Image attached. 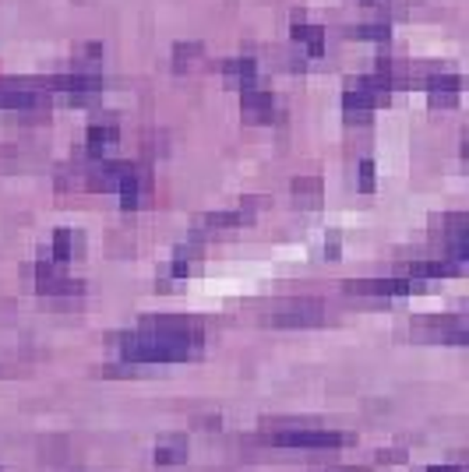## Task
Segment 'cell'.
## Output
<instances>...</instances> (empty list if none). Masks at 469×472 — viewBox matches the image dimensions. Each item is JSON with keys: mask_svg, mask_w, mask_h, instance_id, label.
<instances>
[{"mask_svg": "<svg viewBox=\"0 0 469 472\" xmlns=\"http://www.w3.org/2000/svg\"><path fill=\"white\" fill-rule=\"evenodd\" d=\"M339 250H343L339 233H328V240H325V254H328V257H339Z\"/></svg>", "mask_w": 469, "mask_h": 472, "instance_id": "cb8c5ba5", "label": "cell"}, {"mask_svg": "<svg viewBox=\"0 0 469 472\" xmlns=\"http://www.w3.org/2000/svg\"><path fill=\"white\" fill-rule=\"evenodd\" d=\"M36 286H39V293H47V296L85 293V282L64 275V268H60L57 261H43V265H36Z\"/></svg>", "mask_w": 469, "mask_h": 472, "instance_id": "5b68a950", "label": "cell"}, {"mask_svg": "<svg viewBox=\"0 0 469 472\" xmlns=\"http://www.w3.org/2000/svg\"><path fill=\"white\" fill-rule=\"evenodd\" d=\"M350 36L353 39H367V43H385L392 36V29H388V21H367V25L350 29Z\"/></svg>", "mask_w": 469, "mask_h": 472, "instance_id": "44dd1931", "label": "cell"}, {"mask_svg": "<svg viewBox=\"0 0 469 472\" xmlns=\"http://www.w3.org/2000/svg\"><path fill=\"white\" fill-rule=\"evenodd\" d=\"M198 257H201V243H198V240H191V243L176 247L174 261H170V279H183V275H191V272H194V265H198Z\"/></svg>", "mask_w": 469, "mask_h": 472, "instance_id": "e0dca14e", "label": "cell"}, {"mask_svg": "<svg viewBox=\"0 0 469 472\" xmlns=\"http://www.w3.org/2000/svg\"><path fill=\"white\" fill-rule=\"evenodd\" d=\"M47 96H39L36 88L29 85H14V81H0V110H18V114H29V110H39Z\"/></svg>", "mask_w": 469, "mask_h": 472, "instance_id": "9c48e42d", "label": "cell"}, {"mask_svg": "<svg viewBox=\"0 0 469 472\" xmlns=\"http://www.w3.org/2000/svg\"><path fill=\"white\" fill-rule=\"evenodd\" d=\"M427 472H463L459 466H431Z\"/></svg>", "mask_w": 469, "mask_h": 472, "instance_id": "d4e9b609", "label": "cell"}, {"mask_svg": "<svg viewBox=\"0 0 469 472\" xmlns=\"http://www.w3.org/2000/svg\"><path fill=\"white\" fill-rule=\"evenodd\" d=\"M290 36H294L296 46H303L311 57H325V39H328V36H325L321 25H311V21L300 18V21L290 25Z\"/></svg>", "mask_w": 469, "mask_h": 472, "instance_id": "4fadbf2b", "label": "cell"}, {"mask_svg": "<svg viewBox=\"0 0 469 472\" xmlns=\"http://www.w3.org/2000/svg\"><path fill=\"white\" fill-rule=\"evenodd\" d=\"M47 88L67 96V99H74V103H85V99H92V96L103 92V71H74L71 67L64 74H54L47 81Z\"/></svg>", "mask_w": 469, "mask_h": 472, "instance_id": "3957f363", "label": "cell"}, {"mask_svg": "<svg viewBox=\"0 0 469 472\" xmlns=\"http://www.w3.org/2000/svg\"><path fill=\"white\" fill-rule=\"evenodd\" d=\"M459 265L456 261H413V265H403V275L420 282V279H445V275H456Z\"/></svg>", "mask_w": 469, "mask_h": 472, "instance_id": "2e32d148", "label": "cell"}, {"mask_svg": "<svg viewBox=\"0 0 469 472\" xmlns=\"http://www.w3.org/2000/svg\"><path fill=\"white\" fill-rule=\"evenodd\" d=\"M251 219H254V208L240 205V208H230V212H212V215H205V219H201V226H205V230H212V233H226V230H240V226H247Z\"/></svg>", "mask_w": 469, "mask_h": 472, "instance_id": "5bb4252c", "label": "cell"}, {"mask_svg": "<svg viewBox=\"0 0 469 472\" xmlns=\"http://www.w3.org/2000/svg\"><path fill=\"white\" fill-rule=\"evenodd\" d=\"M74 250H78V233H71V230H57L54 233V261H71L74 257Z\"/></svg>", "mask_w": 469, "mask_h": 472, "instance_id": "7402d4cb", "label": "cell"}, {"mask_svg": "<svg viewBox=\"0 0 469 472\" xmlns=\"http://www.w3.org/2000/svg\"><path fill=\"white\" fill-rule=\"evenodd\" d=\"M145 187H149L145 170H138V166H127V173H124V177H120V183H117L120 205H124L127 212H134V208L141 205V194H145Z\"/></svg>", "mask_w": 469, "mask_h": 472, "instance_id": "7c38bea8", "label": "cell"}, {"mask_svg": "<svg viewBox=\"0 0 469 472\" xmlns=\"http://www.w3.org/2000/svg\"><path fill=\"white\" fill-rule=\"evenodd\" d=\"M201 57H205V46H201L198 39H191V43H176L174 46V71H187V67H194Z\"/></svg>", "mask_w": 469, "mask_h": 472, "instance_id": "d6986e66", "label": "cell"}, {"mask_svg": "<svg viewBox=\"0 0 469 472\" xmlns=\"http://www.w3.org/2000/svg\"><path fill=\"white\" fill-rule=\"evenodd\" d=\"M346 441L350 437L339 430H279V434H272V444H279V448H311V451L343 448Z\"/></svg>", "mask_w": 469, "mask_h": 472, "instance_id": "277c9868", "label": "cell"}, {"mask_svg": "<svg viewBox=\"0 0 469 472\" xmlns=\"http://www.w3.org/2000/svg\"><path fill=\"white\" fill-rule=\"evenodd\" d=\"M321 321H325V303L321 299H311V296H303V299H283V303H276L265 314V324H272V328H314Z\"/></svg>", "mask_w": 469, "mask_h": 472, "instance_id": "7a4b0ae2", "label": "cell"}, {"mask_svg": "<svg viewBox=\"0 0 469 472\" xmlns=\"http://www.w3.org/2000/svg\"><path fill=\"white\" fill-rule=\"evenodd\" d=\"M423 88H427L431 106H456L459 96H463V78L452 74V71H434V74H427Z\"/></svg>", "mask_w": 469, "mask_h": 472, "instance_id": "52a82bcc", "label": "cell"}, {"mask_svg": "<svg viewBox=\"0 0 469 472\" xmlns=\"http://www.w3.org/2000/svg\"><path fill=\"white\" fill-rule=\"evenodd\" d=\"M223 78L236 85L240 92L243 88H254V78H258V60L254 57H234L223 63Z\"/></svg>", "mask_w": 469, "mask_h": 472, "instance_id": "9a60e30c", "label": "cell"}, {"mask_svg": "<svg viewBox=\"0 0 469 472\" xmlns=\"http://www.w3.org/2000/svg\"><path fill=\"white\" fill-rule=\"evenodd\" d=\"M187 459V441L183 437H170V441H163L159 448H156V462L159 466H176V462H183Z\"/></svg>", "mask_w": 469, "mask_h": 472, "instance_id": "ffe728a7", "label": "cell"}, {"mask_svg": "<svg viewBox=\"0 0 469 472\" xmlns=\"http://www.w3.org/2000/svg\"><path fill=\"white\" fill-rule=\"evenodd\" d=\"M343 290L353 296H406L416 290V282L399 275V279H350L343 282Z\"/></svg>", "mask_w": 469, "mask_h": 472, "instance_id": "8992f818", "label": "cell"}, {"mask_svg": "<svg viewBox=\"0 0 469 472\" xmlns=\"http://www.w3.org/2000/svg\"><path fill=\"white\" fill-rule=\"evenodd\" d=\"M240 114L251 123H269L272 114H276V96L261 92V88H243L240 92Z\"/></svg>", "mask_w": 469, "mask_h": 472, "instance_id": "30bf717a", "label": "cell"}, {"mask_svg": "<svg viewBox=\"0 0 469 472\" xmlns=\"http://www.w3.org/2000/svg\"><path fill=\"white\" fill-rule=\"evenodd\" d=\"M120 145V127L117 123H89V131H85V152L92 156V159H110L114 152H117Z\"/></svg>", "mask_w": 469, "mask_h": 472, "instance_id": "ba28073f", "label": "cell"}, {"mask_svg": "<svg viewBox=\"0 0 469 472\" xmlns=\"http://www.w3.org/2000/svg\"><path fill=\"white\" fill-rule=\"evenodd\" d=\"M356 180H360V190H374V180H378V170H374V163L371 159H360V166H356Z\"/></svg>", "mask_w": 469, "mask_h": 472, "instance_id": "603a6c76", "label": "cell"}, {"mask_svg": "<svg viewBox=\"0 0 469 472\" xmlns=\"http://www.w3.org/2000/svg\"><path fill=\"white\" fill-rule=\"evenodd\" d=\"M294 201L300 208H318L321 205V180L318 177H296L294 180Z\"/></svg>", "mask_w": 469, "mask_h": 472, "instance_id": "ac0fdd59", "label": "cell"}, {"mask_svg": "<svg viewBox=\"0 0 469 472\" xmlns=\"http://www.w3.org/2000/svg\"><path fill=\"white\" fill-rule=\"evenodd\" d=\"M205 332L194 317L180 314H159V317H141L138 332L120 339V359L134 367L149 363H180L201 353Z\"/></svg>", "mask_w": 469, "mask_h": 472, "instance_id": "6da1fadb", "label": "cell"}, {"mask_svg": "<svg viewBox=\"0 0 469 472\" xmlns=\"http://www.w3.org/2000/svg\"><path fill=\"white\" fill-rule=\"evenodd\" d=\"M431 332H420L423 339H434V342H452V346H466L469 332L463 317H431L427 321Z\"/></svg>", "mask_w": 469, "mask_h": 472, "instance_id": "8fae6325", "label": "cell"}, {"mask_svg": "<svg viewBox=\"0 0 469 472\" xmlns=\"http://www.w3.org/2000/svg\"><path fill=\"white\" fill-rule=\"evenodd\" d=\"M363 4H378V0H363Z\"/></svg>", "mask_w": 469, "mask_h": 472, "instance_id": "484cf974", "label": "cell"}]
</instances>
